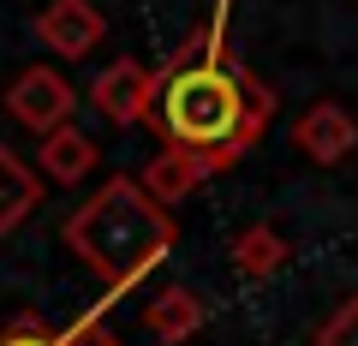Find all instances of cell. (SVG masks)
Returning <instances> with one entry per match:
<instances>
[{
    "mask_svg": "<svg viewBox=\"0 0 358 346\" xmlns=\"http://www.w3.org/2000/svg\"><path fill=\"white\" fill-rule=\"evenodd\" d=\"M209 173H221V161H215V155H203V150H179V143H162V155H155V161L143 167L138 180H143V192H150L155 203H167V209H173L179 197H192L197 185L209 180Z\"/></svg>",
    "mask_w": 358,
    "mask_h": 346,
    "instance_id": "obj_7",
    "label": "cell"
},
{
    "mask_svg": "<svg viewBox=\"0 0 358 346\" xmlns=\"http://www.w3.org/2000/svg\"><path fill=\"white\" fill-rule=\"evenodd\" d=\"M275 120V90L245 60L227 54L221 24H203L185 48L167 60L162 96H155L150 131L179 150H203L227 173L245 150H257Z\"/></svg>",
    "mask_w": 358,
    "mask_h": 346,
    "instance_id": "obj_1",
    "label": "cell"
},
{
    "mask_svg": "<svg viewBox=\"0 0 358 346\" xmlns=\"http://www.w3.org/2000/svg\"><path fill=\"white\" fill-rule=\"evenodd\" d=\"M293 143H299L317 167H341L346 155L358 150V120L346 114L341 102H310L305 114L293 120Z\"/></svg>",
    "mask_w": 358,
    "mask_h": 346,
    "instance_id": "obj_5",
    "label": "cell"
},
{
    "mask_svg": "<svg viewBox=\"0 0 358 346\" xmlns=\"http://www.w3.org/2000/svg\"><path fill=\"white\" fill-rule=\"evenodd\" d=\"M155 96H162V72H150L143 60H114L108 72H96V84H90L96 114L114 120V126H150Z\"/></svg>",
    "mask_w": 358,
    "mask_h": 346,
    "instance_id": "obj_4",
    "label": "cell"
},
{
    "mask_svg": "<svg viewBox=\"0 0 358 346\" xmlns=\"http://www.w3.org/2000/svg\"><path fill=\"white\" fill-rule=\"evenodd\" d=\"M0 346H66V340L48 334L42 322H6V329H0Z\"/></svg>",
    "mask_w": 358,
    "mask_h": 346,
    "instance_id": "obj_14",
    "label": "cell"
},
{
    "mask_svg": "<svg viewBox=\"0 0 358 346\" xmlns=\"http://www.w3.org/2000/svg\"><path fill=\"white\" fill-rule=\"evenodd\" d=\"M60 340H66V346H126L114 329H108V317H102V310H90L84 322H72V329H66Z\"/></svg>",
    "mask_w": 358,
    "mask_h": 346,
    "instance_id": "obj_13",
    "label": "cell"
},
{
    "mask_svg": "<svg viewBox=\"0 0 358 346\" xmlns=\"http://www.w3.org/2000/svg\"><path fill=\"white\" fill-rule=\"evenodd\" d=\"M36 203H42V173L18 150L0 143V239H6L13 227H24Z\"/></svg>",
    "mask_w": 358,
    "mask_h": 346,
    "instance_id": "obj_9",
    "label": "cell"
},
{
    "mask_svg": "<svg viewBox=\"0 0 358 346\" xmlns=\"http://www.w3.org/2000/svg\"><path fill=\"white\" fill-rule=\"evenodd\" d=\"M287 239L281 227H268V221H251V227L233 239V269L245 275V281H268V275H281L287 269Z\"/></svg>",
    "mask_w": 358,
    "mask_h": 346,
    "instance_id": "obj_11",
    "label": "cell"
},
{
    "mask_svg": "<svg viewBox=\"0 0 358 346\" xmlns=\"http://www.w3.org/2000/svg\"><path fill=\"white\" fill-rule=\"evenodd\" d=\"M72 108H78V96H72V78L66 72H54V66H24V72L6 84V120H18L24 131H60V126H72Z\"/></svg>",
    "mask_w": 358,
    "mask_h": 346,
    "instance_id": "obj_3",
    "label": "cell"
},
{
    "mask_svg": "<svg viewBox=\"0 0 358 346\" xmlns=\"http://www.w3.org/2000/svg\"><path fill=\"white\" fill-rule=\"evenodd\" d=\"M317 346H358V293H352V298H341V305L322 317Z\"/></svg>",
    "mask_w": 358,
    "mask_h": 346,
    "instance_id": "obj_12",
    "label": "cell"
},
{
    "mask_svg": "<svg viewBox=\"0 0 358 346\" xmlns=\"http://www.w3.org/2000/svg\"><path fill=\"white\" fill-rule=\"evenodd\" d=\"M60 239L108 293H126V287H138L143 275L173 251L179 221L167 215V203H155V197L143 192V180L114 173V180H102L72 215H66Z\"/></svg>",
    "mask_w": 358,
    "mask_h": 346,
    "instance_id": "obj_2",
    "label": "cell"
},
{
    "mask_svg": "<svg viewBox=\"0 0 358 346\" xmlns=\"http://www.w3.org/2000/svg\"><path fill=\"white\" fill-rule=\"evenodd\" d=\"M203 322H209V310H203V298H197L192 287H162V293L150 298V310H143V329H150L155 340H167V346L192 340Z\"/></svg>",
    "mask_w": 358,
    "mask_h": 346,
    "instance_id": "obj_8",
    "label": "cell"
},
{
    "mask_svg": "<svg viewBox=\"0 0 358 346\" xmlns=\"http://www.w3.org/2000/svg\"><path fill=\"white\" fill-rule=\"evenodd\" d=\"M36 167H42V180H54V185L90 180V167H96V138H90V131H78V126L48 131V138H42V150H36Z\"/></svg>",
    "mask_w": 358,
    "mask_h": 346,
    "instance_id": "obj_10",
    "label": "cell"
},
{
    "mask_svg": "<svg viewBox=\"0 0 358 346\" xmlns=\"http://www.w3.org/2000/svg\"><path fill=\"white\" fill-rule=\"evenodd\" d=\"M36 36L48 42L54 54H66V60H84L90 48H102L108 36V18L90 6V0H48L36 18Z\"/></svg>",
    "mask_w": 358,
    "mask_h": 346,
    "instance_id": "obj_6",
    "label": "cell"
}]
</instances>
